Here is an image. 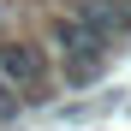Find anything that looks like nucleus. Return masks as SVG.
Listing matches in <instances>:
<instances>
[{"mask_svg": "<svg viewBox=\"0 0 131 131\" xmlns=\"http://www.w3.org/2000/svg\"><path fill=\"white\" fill-rule=\"evenodd\" d=\"M18 107H24V101H18V90H12V83H0V119H12Z\"/></svg>", "mask_w": 131, "mask_h": 131, "instance_id": "3", "label": "nucleus"}, {"mask_svg": "<svg viewBox=\"0 0 131 131\" xmlns=\"http://www.w3.org/2000/svg\"><path fill=\"white\" fill-rule=\"evenodd\" d=\"M54 60H60L66 83H72V90H83V83H95L107 66H113V48H107V42H95L72 12H60V18H54Z\"/></svg>", "mask_w": 131, "mask_h": 131, "instance_id": "1", "label": "nucleus"}, {"mask_svg": "<svg viewBox=\"0 0 131 131\" xmlns=\"http://www.w3.org/2000/svg\"><path fill=\"white\" fill-rule=\"evenodd\" d=\"M0 83H12L18 101H48L54 95V60L36 42H0Z\"/></svg>", "mask_w": 131, "mask_h": 131, "instance_id": "2", "label": "nucleus"}]
</instances>
